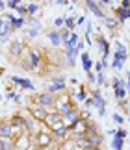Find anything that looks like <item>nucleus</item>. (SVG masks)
Wrapping results in <instances>:
<instances>
[{"label": "nucleus", "mask_w": 130, "mask_h": 150, "mask_svg": "<svg viewBox=\"0 0 130 150\" xmlns=\"http://www.w3.org/2000/svg\"><path fill=\"white\" fill-rule=\"evenodd\" d=\"M86 2H87V8H89L97 17H102V11H100V8L95 4V0H86Z\"/></svg>", "instance_id": "obj_1"}, {"label": "nucleus", "mask_w": 130, "mask_h": 150, "mask_svg": "<svg viewBox=\"0 0 130 150\" xmlns=\"http://www.w3.org/2000/svg\"><path fill=\"white\" fill-rule=\"evenodd\" d=\"M63 85H65L63 78H61V80H56V82H54V85L50 87V91H60V89H63Z\"/></svg>", "instance_id": "obj_7"}, {"label": "nucleus", "mask_w": 130, "mask_h": 150, "mask_svg": "<svg viewBox=\"0 0 130 150\" xmlns=\"http://www.w3.org/2000/svg\"><path fill=\"white\" fill-rule=\"evenodd\" d=\"M22 22H24L22 19H15V21H13V26H17V28H19V26H22Z\"/></svg>", "instance_id": "obj_15"}, {"label": "nucleus", "mask_w": 130, "mask_h": 150, "mask_svg": "<svg viewBox=\"0 0 130 150\" xmlns=\"http://www.w3.org/2000/svg\"><path fill=\"white\" fill-rule=\"evenodd\" d=\"M11 52H13V54H15V52L19 54V52H21V43H15L13 47H11Z\"/></svg>", "instance_id": "obj_13"}, {"label": "nucleus", "mask_w": 130, "mask_h": 150, "mask_svg": "<svg viewBox=\"0 0 130 150\" xmlns=\"http://www.w3.org/2000/svg\"><path fill=\"white\" fill-rule=\"evenodd\" d=\"M50 41H52V45H54V47H58V45L61 43V39H60V35H58V32H52V33H50Z\"/></svg>", "instance_id": "obj_8"}, {"label": "nucleus", "mask_w": 130, "mask_h": 150, "mask_svg": "<svg viewBox=\"0 0 130 150\" xmlns=\"http://www.w3.org/2000/svg\"><path fill=\"white\" fill-rule=\"evenodd\" d=\"M13 82L15 83H21L22 87H26V89H34V85L30 82H26V80H22V78H13Z\"/></svg>", "instance_id": "obj_5"}, {"label": "nucleus", "mask_w": 130, "mask_h": 150, "mask_svg": "<svg viewBox=\"0 0 130 150\" xmlns=\"http://www.w3.org/2000/svg\"><path fill=\"white\" fill-rule=\"evenodd\" d=\"M63 22H65L63 19H56V26H61V24H63Z\"/></svg>", "instance_id": "obj_21"}, {"label": "nucleus", "mask_w": 130, "mask_h": 150, "mask_svg": "<svg viewBox=\"0 0 130 150\" xmlns=\"http://www.w3.org/2000/svg\"><path fill=\"white\" fill-rule=\"evenodd\" d=\"M89 150H100V148H97V146H91V148H89Z\"/></svg>", "instance_id": "obj_24"}, {"label": "nucleus", "mask_w": 130, "mask_h": 150, "mask_svg": "<svg viewBox=\"0 0 130 150\" xmlns=\"http://www.w3.org/2000/svg\"><path fill=\"white\" fill-rule=\"evenodd\" d=\"M102 2H110V0H102Z\"/></svg>", "instance_id": "obj_25"}, {"label": "nucleus", "mask_w": 130, "mask_h": 150, "mask_svg": "<svg viewBox=\"0 0 130 150\" xmlns=\"http://www.w3.org/2000/svg\"><path fill=\"white\" fill-rule=\"evenodd\" d=\"M65 24H67L69 28H73V26H74V21H73V19H67V21H65Z\"/></svg>", "instance_id": "obj_18"}, {"label": "nucleus", "mask_w": 130, "mask_h": 150, "mask_svg": "<svg viewBox=\"0 0 130 150\" xmlns=\"http://www.w3.org/2000/svg\"><path fill=\"white\" fill-rule=\"evenodd\" d=\"M114 120H115V122H123V117H121V115H114Z\"/></svg>", "instance_id": "obj_19"}, {"label": "nucleus", "mask_w": 130, "mask_h": 150, "mask_svg": "<svg viewBox=\"0 0 130 150\" xmlns=\"http://www.w3.org/2000/svg\"><path fill=\"white\" fill-rule=\"evenodd\" d=\"M125 95H126V91L125 89H123V87H115V96H117V98H125Z\"/></svg>", "instance_id": "obj_9"}, {"label": "nucleus", "mask_w": 130, "mask_h": 150, "mask_svg": "<svg viewBox=\"0 0 130 150\" xmlns=\"http://www.w3.org/2000/svg\"><path fill=\"white\" fill-rule=\"evenodd\" d=\"M119 150H123V148H119Z\"/></svg>", "instance_id": "obj_26"}, {"label": "nucleus", "mask_w": 130, "mask_h": 150, "mask_svg": "<svg viewBox=\"0 0 130 150\" xmlns=\"http://www.w3.org/2000/svg\"><path fill=\"white\" fill-rule=\"evenodd\" d=\"M114 148L115 150L123 148V139H121V137H115V139H114Z\"/></svg>", "instance_id": "obj_11"}, {"label": "nucleus", "mask_w": 130, "mask_h": 150, "mask_svg": "<svg viewBox=\"0 0 130 150\" xmlns=\"http://www.w3.org/2000/svg\"><path fill=\"white\" fill-rule=\"evenodd\" d=\"M125 135H126V132H125V130H119V132H115V137H121V139H125Z\"/></svg>", "instance_id": "obj_14"}, {"label": "nucleus", "mask_w": 130, "mask_h": 150, "mask_svg": "<svg viewBox=\"0 0 130 150\" xmlns=\"http://www.w3.org/2000/svg\"><path fill=\"white\" fill-rule=\"evenodd\" d=\"M121 6H123V9H128V8H130V2H128V0H123Z\"/></svg>", "instance_id": "obj_17"}, {"label": "nucleus", "mask_w": 130, "mask_h": 150, "mask_svg": "<svg viewBox=\"0 0 130 150\" xmlns=\"http://www.w3.org/2000/svg\"><path fill=\"white\" fill-rule=\"evenodd\" d=\"M106 24H108L110 28H114V26H115V21H111V19H108V21H106Z\"/></svg>", "instance_id": "obj_20"}, {"label": "nucleus", "mask_w": 130, "mask_h": 150, "mask_svg": "<svg viewBox=\"0 0 130 150\" xmlns=\"http://www.w3.org/2000/svg\"><path fill=\"white\" fill-rule=\"evenodd\" d=\"M128 17H130V9H121V8L117 9V19H119L121 22H123V21H126Z\"/></svg>", "instance_id": "obj_3"}, {"label": "nucleus", "mask_w": 130, "mask_h": 150, "mask_svg": "<svg viewBox=\"0 0 130 150\" xmlns=\"http://www.w3.org/2000/svg\"><path fill=\"white\" fill-rule=\"evenodd\" d=\"M39 102L43 104V106H50V104H52V95L50 93H43L39 96Z\"/></svg>", "instance_id": "obj_2"}, {"label": "nucleus", "mask_w": 130, "mask_h": 150, "mask_svg": "<svg viewBox=\"0 0 130 150\" xmlns=\"http://www.w3.org/2000/svg\"><path fill=\"white\" fill-rule=\"evenodd\" d=\"M56 2H58V4H65V0H56Z\"/></svg>", "instance_id": "obj_23"}, {"label": "nucleus", "mask_w": 130, "mask_h": 150, "mask_svg": "<svg viewBox=\"0 0 130 150\" xmlns=\"http://www.w3.org/2000/svg\"><path fill=\"white\" fill-rule=\"evenodd\" d=\"M19 2H21V0H11V8H15V6L19 4Z\"/></svg>", "instance_id": "obj_22"}, {"label": "nucleus", "mask_w": 130, "mask_h": 150, "mask_svg": "<svg viewBox=\"0 0 130 150\" xmlns=\"http://www.w3.org/2000/svg\"><path fill=\"white\" fill-rule=\"evenodd\" d=\"M78 35H76V33H73V35L69 37V41H67V48H74V47H78Z\"/></svg>", "instance_id": "obj_4"}, {"label": "nucleus", "mask_w": 130, "mask_h": 150, "mask_svg": "<svg viewBox=\"0 0 130 150\" xmlns=\"http://www.w3.org/2000/svg\"><path fill=\"white\" fill-rule=\"evenodd\" d=\"M28 11H30V13H34V11H37V6H35V4H30V6H28Z\"/></svg>", "instance_id": "obj_16"}, {"label": "nucleus", "mask_w": 130, "mask_h": 150, "mask_svg": "<svg viewBox=\"0 0 130 150\" xmlns=\"http://www.w3.org/2000/svg\"><path fill=\"white\" fill-rule=\"evenodd\" d=\"M82 61H84V69H86L87 72H89V71H91V61H89V56H87V54H82Z\"/></svg>", "instance_id": "obj_6"}, {"label": "nucleus", "mask_w": 130, "mask_h": 150, "mask_svg": "<svg viewBox=\"0 0 130 150\" xmlns=\"http://www.w3.org/2000/svg\"><path fill=\"white\" fill-rule=\"evenodd\" d=\"M30 59H32V65H39V56L35 54V52L30 54Z\"/></svg>", "instance_id": "obj_12"}, {"label": "nucleus", "mask_w": 130, "mask_h": 150, "mask_svg": "<svg viewBox=\"0 0 130 150\" xmlns=\"http://www.w3.org/2000/svg\"><path fill=\"white\" fill-rule=\"evenodd\" d=\"M0 134L4 137H8V135H11V128L9 126H0Z\"/></svg>", "instance_id": "obj_10"}]
</instances>
